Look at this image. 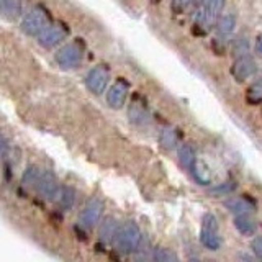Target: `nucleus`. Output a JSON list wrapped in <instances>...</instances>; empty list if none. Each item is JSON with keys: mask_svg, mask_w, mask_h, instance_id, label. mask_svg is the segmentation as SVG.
I'll return each instance as SVG.
<instances>
[{"mask_svg": "<svg viewBox=\"0 0 262 262\" xmlns=\"http://www.w3.org/2000/svg\"><path fill=\"white\" fill-rule=\"evenodd\" d=\"M262 100V82H257L249 89L248 94V102L249 103H259Z\"/></svg>", "mask_w": 262, "mask_h": 262, "instance_id": "obj_25", "label": "nucleus"}, {"mask_svg": "<svg viewBox=\"0 0 262 262\" xmlns=\"http://www.w3.org/2000/svg\"><path fill=\"white\" fill-rule=\"evenodd\" d=\"M154 260L158 262H177V256L172 251L169 249H164V248H158L152 254Z\"/></svg>", "mask_w": 262, "mask_h": 262, "instance_id": "obj_22", "label": "nucleus"}, {"mask_svg": "<svg viewBox=\"0 0 262 262\" xmlns=\"http://www.w3.org/2000/svg\"><path fill=\"white\" fill-rule=\"evenodd\" d=\"M233 53H234V57H241V56H246L249 53V43L246 38H239L236 39V43L233 46Z\"/></svg>", "mask_w": 262, "mask_h": 262, "instance_id": "obj_24", "label": "nucleus"}, {"mask_svg": "<svg viewBox=\"0 0 262 262\" xmlns=\"http://www.w3.org/2000/svg\"><path fill=\"white\" fill-rule=\"evenodd\" d=\"M54 203L61 210H71L74 207V203H76V192H74L71 187H62L61 185L59 195H57V199L54 200Z\"/></svg>", "mask_w": 262, "mask_h": 262, "instance_id": "obj_13", "label": "nucleus"}, {"mask_svg": "<svg viewBox=\"0 0 262 262\" xmlns=\"http://www.w3.org/2000/svg\"><path fill=\"white\" fill-rule=\"evenodd\" d=\"M118 231V225H117V220L113 216H106L102 223H100V229H98V236L100 239L105 243H110L115 239V234Z\"/></svg>", "mask_w": 262, "mask_h": 262, "instance_id": "obj_11", "label": "nucleus"}, {"mask_svg": "<svg viewBox=\"0 0 262 262\" xmlns=\"http://www.w3.org/2000/svg\"><path fill=\"white\" fill-rule=\"evenodd\" d=\"M179 161H180V164H182L184 167L192 169L195 161H196L193 147L188 146V144H182V146H180L179 147Z\"/></svg>", "mask_w": 262, "mask_h": 262, "instance_id": "obj_15", "label": "nucleus"}, {"mask_svg": "<svg viewBox=\"0 0 262 262\" xmlns=\"http://www.w3.org/2000/svg\"><path fill=\"white\" fill-rule=\"evenodd\" d=\"M256 71H257V64L248 54L237 57L231 66V74L237 82H243L246 79L252 77L254 74H256Z\"/></svg>", "mask_w": 262, "mask_h": 262, "instance_id": "obj_9", "label": "nucleus"}, {"mask_svg": "<svg viewBox=\"0 0 262 262\" xmlns=\"http://www.w3.org/2000/svg\"><path fill=\"white\" fill-rule=\"evenodd\" d=\"M56 62L62 66L66 69H72V68H77L82 61V51L77 45H64L61 49H57L56 53Z\"/></svg>", "mask_w": 262, "mask_h": 262, "instance_id": "obj_6", "label": "nucleus"}, {"mask_svg": "<svg viewBox=\"0 0 262 262\" xmlns=\"http://www.w3.org/2000/svg\"><path fill=\"white\" fill-rule=\"evenodd\" d=\"M106 84H108V71L103 66H97V68L90 69L85 76V85L92 94L100 95L105 92Z\"/></svg>", "mask_w": 262, "mask_h": 262, "instance_id": "obj_7", "label": "nucleus"}, {"mask_svg": "<svg viewBox=\"0 0 262 262\" xmlns=\"http://www.w3.org/2000/svg\"><path fill=\"white\" fill-rule=\"evenodd\" d=\"M39 174H41V169L36 167V166H30L27 170H25V174H23V184L25 187H28V188H35L36 182H38V179H39Z\"/></svg>", "mask_w": 262, "mask_h": 262, "instance_id": "obj_21", "label": "nucleus"}, {"mask_svg": "<svg viewBox=\"0 0 262 262\" xmlns=\"http://www.w3.org/2000/svg\"><path fill=\"white\" fill-rule=\"evenodd\" d=\"M68 35V30H66L62 25H48V27L38 35V43L49 49L54 48L56 45H59L61 41Z\"/></svg>", "mask_w": 262, "mask_h": 262, "instance_id": "obj_8", "label": "nucleus"}, {"mask_svg": "<svg viewBox=\"0 0 262 262\" xmlns=\"http://www.w3.org/2000/svg\"><path fill=\"white\" fill-rule=\"evenodd\" d=\"M252 251L257 257L262 259V237H256V239L252 241Z\"/></svg>", "mask_w": 262, "mask_h": 262, "instance_id": "obj_27", "label": "nucleus"}, {"mask_svg": "<svg viewBox=\"0 0 262 262\" xmlns=\"http://www.w3.org/2000/svg\"><path fill=\"white\" fill-rule=\"evenodd\" d=\"M103 203L100 199H90L79 215V225L84 228H94L102 216Z\"/></svg>", "mask_w": 262, "mask_h": 262, "instance_id": "obj_5", "label": "nucleus"}, {"mask_svg": "<svg viewBox=\"0 0 262 262\" xmlns=\"http://www.w3.org/2000/svg\"><path fill=\"white\" fill-rule=\"evenodd\" d=\"M188 4H190V0H174V2H172V7H174V10L182 12Z\"/></svg>", "mask_w": 262, "mask_h": 262, "instance_id": "obj_28", "label": "nucleus"}, {"mask_svg": "<svg viewBox=\"0 0 262 262\" xmlns=\"http://www.w3.org/2000/svg\"><path fill=\"white\" fill-rule=\"evenodd\" d=\"M49 25V18L46 12L41 7H35L25 15V18L21 21V30L30 36H38Z\"/></svg>", "mask_w": 262, "mask_h": 262, "instance_id": "obj_2", "label": "nucleus"}, {"mask_svg": "<svg viewBox=\"0 0 262 262\" xmlns=\"http://www.w3.org/2000/svg\"><path fill=\"white\" fill-rule=\"evenodd\" d=\"M115 244L120 252H135L141 244V231L133 221H126L118 226V231L115 234Z\"/></svg>", "mask_w": 262, "mask_h": 262, "instance_id": "obj_1", "label": "nucleus"}, {"mask_svg": "<svg viewBox=\"0 0 262 262\" xmlns=\"http://www.w3.org/2000/svg\"><path fill=\"white\" fill-rule=\"evenodd\" d=\"M195 2H203V0H195Z\"/></svg>", "mask_w": 262, "mask_h": 262, "instance_id": "obj_31", "label": "nucleus"}, {"mask_svg": "<svg viewBox=\"0 0 262 262\" xmlns=\"http://www.w3.org/2000/svg\"><path fill=\"white\" fill-rule=\"evenodd\" d=\"M200 241L207 249H211V251L220 249L221 241L218 237V225H216V218L213 215H205V218H203Z\"/></svg>", "mask_w": 262, "mask_h": 262, "instance_id": "obj_4", "label": "nucleus"}, {"mask_svg": "<svg viewBox=\"0 0 262 262\" xmlns=\"http://www.w3.org/2000/svg\"><path fill=\"white\" fill-rule=\"evenodd\" d=\"M225 7V0H207V5H205V16H207V21H213L220 15V12L223 10Z\"/></svg>", "mask_w": 262, "mask_h": 262, "instance_id": "obj_16", "label": "nucleus"}, {"mask_svg": "<svg viewBox=\"0 0 262 262\" xmlns=\"http://www.w3.org/2000/svg\"><path fill=\"white\" fill-rule=\"evenodd\" d=\"M159 143L164 149H174L176 144H177V135L174 129L170 128H164L161 131V136H159Z\"/></svg>", "mask_w": 262, "mask_h": 262, "instance_id": "obj_20", "label": "nucleus"}, {"mask_svg": "<svg viewBox=\"0 0 262 262\" xmlns=\"http://www.w3.org/2000/svg\"><path fill=\"white\" fill-rule=\"evenodd\" d=\"M256 48H257V53L262 56V35L257 38V45H256Z\"/></svg>", "mask_w": 262, "mask_h": 262, "instance_id": "obj_30", "label": "nucleus"}, {"mask_svg": "<svg viewBox=\"0 0 262 262\" xmlns=\"http://www.w3.org/2000/svg\"><path fill=\"white\" fill-rule=\"evenodd\" d=\"M234 228L237 229L239 233L249 236V234H254V231H256V221H254L248 213H243V215H236L234 218Z\"/></svg>", "mask_w": 262, "mask_h": 262, "instance_id": "obj_12", "label": "nucleus"}, {"mask_svg": "<svg viewBox=\"0 0 262 262\" xmlns=\"http://www.w3.org/2000/svg\"><path fill=\"white\" fill-rule=\"evenodd\" d=\"M129 118L136 125H143V123L147 120V113L144 110V106L138 102H133L129 105Z\"/></svg>", "mask_w": 262, "mask_h": 262, "instance_id": "obj_19", "label": "nucleus"}, {"mask_svg": "<svg viewBox=\"0 0 262 262\" xmlns=\"http://www.w3.org/2000/svg\"><path fill=\"white\" fill-rule=\"evenodd\" d=\"M225 205L233 215H243V213H249L252 210L251 205L243 199H231V200H228Z\"/></svg>", "mask_w": 262, "mask_h": 262, "instance_id": "obj_17", "label": "nucleus"}, {"mask_svg": "<svg viewBox=\"0 0 262 262\" xmlns=\"http://www.w3.org/2000/svg\"><path fill=\"white\" fill-rule=\"evenodd\" d=\"M33 190H36L45 200L54 202L57 199V195H59L61 184L57 182L56 176L53 174L51 170H41L39 179H38V182H36V185H35Z\"/></svg>", "mask_w": 262, "mask_h": 262, "instance_id": "obj_3", "label": "nucleus"}, {"mask_svg": "<svg viewBox=\"0 0 262 262\" xmlns=\"http://www.w3.org/2000/svg\"><path fill=\"white\" fill-rule=\"evenodd\" d=\"M193 172H195V177L200 180L202 184H208L210 182V174L207 172V169H205L202 164H193Z\"/></svg>", "mask_w": 262, "mask_h": 262, "instance_id": "obj_26", "label": "nucleus"}, {"mask_svg": "<svg viewBox=\"0 0 262 262\" xmlns=\"http://www.w3.org/2000/svg\"><path fill=\"white\" fill-rule=\"evenodd\" d=\"M5 151H7V141L2 136V133H0V152H5Z\"/></svg>", "mask_w": 262, "mask_h": 262, "instance_id": "obj_29", "label": "nucleus"}, {"mask_svg": "<svg viewBox=\"0 0 262 262\" xmlns=\"http://www.w3.org/2000/svg\"><path fill=\"white\" fill-rule=\"evenodd\" d=\"M0 12H2L7 18H16L21 13V2L20 0H0Z\"/></svg>", "mask_w": 262, "mask_h": 262, "instance_id": "obj_14", "label": "nucleus"}, {"mask_svg": "<svg viewBox=\"0 0 262 262\" xmlns=\"http://www.w3.org/2000/svg\"><path fill=\"white\" fill-rule=\"evenodd\" d=\"M126 97H128V84L125 80L118 79L108 89V92H106V103H108L112 108H121L126 102Z\"/></svg>", "mask_w": 262, "mask_h": 262, "instance_id": "obj_10", "label": "nucleus"}, {"mask_svg": "<svg viewBox=\"0 0 262 262\" xmlns=\"http://www.w3.org/2000/svg\"><path fill=\"white\" fill-rule=\"evenodd\" d=\"M236 188V184L234 182H225V184H220L216 187H213L210 193L211 195H215V196H221V195H228V193H231L233 190Z\"/></svg>", "mask_w": 262, "mask_h": 262, "instance_id": "obj_23", "label": "nucleus"}, {"mask_svg": "<svg viewBox=\"0 0 262 262\" xmlns=\"http://www.w3.org/2000/svg\"><path fill=\"white\" fill-rule=\"evenodd\" d=\"M236 27V18L233 15H225V16H221V18L218 20L216 23V31H218V35H229V33H233Z\"/></svg>", "mask_w": 262, "mask_h": 262, "instance_id": "obj_18", "label": "nucleus"}]
</instances>
